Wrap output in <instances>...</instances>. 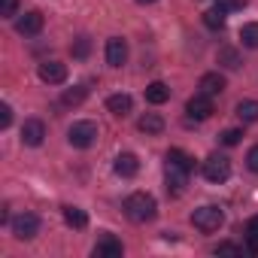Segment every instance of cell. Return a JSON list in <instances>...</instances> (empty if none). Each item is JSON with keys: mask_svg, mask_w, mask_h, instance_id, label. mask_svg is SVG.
<instances>
[{"mask_svg": "<svg viewBox=\"0 0 258 258\" xmlns=\"http://www.w3.org/2000/svg\"><path fill=\"white\" fill-rule=\"evenodd\" d=\"M213 252H216V255H237V258H240V255H243V246H237V243H219Z\"/></svg>", "mask_w": 258, "mask_h": 258, "instance_id": "83f0119b", "label": "cell"}, {"mask_svg": "<svg viewBox=\"0 0 258 258\" xmlns=\"http://www.w3.org/2000/svg\"><path fill=\"white\" fill-rule=\"evenodd\" d=\"M146 100H149L152 106H161V103L170 100V88H167L164 82H149V85H146Z\"/></svg>", "mask_w": 258, "mask_h": 258, "instance_id": "2e32d148", "label": "cell"}, {"mask_svg": "<svg viewBox=\"0 0 258 258\" xmlns=\"http://www.w3.org/2000/svg\"><path fill=\"white\" fill-rule=\"evenodd\" d=\"M222 222H225V213H222L219 207H213V204H207V207H198V210L191 213V225H195L198 231H204V234H213V231H219V228H222Z\"/></svg>", "mask_w": 258, "mask_h": 258, "instance_id": "7a4b0ae2", "label": "cell"}, {"mask_svg": "<svg viewBox=\"0 0 258 258\" xmlns=\"http://www.w3.org/2000/svg\"><path fill=\"white\" fill-rule=\"evenodd\" d=\"M225 16H228L225 10L213 7V10H207V13H204V25H207L210 31H222V28H225Z\"/></svg>", "mask_w": 258, "mask_h": 258, "instance_id": "d6986e66", "label": "cell"}, {"mask_svg": "<svg viewBox=\"0 0 258 258\" xmlns=\"http://www.w3.org/2000/svg\"><path fill=\"white\" fill-rule=\"evenodd\" d=\"M121 255V240H115L112 234H103L94 243V258H118Z\"/></svg>", "mask_w": 258, "mask_h": 258, "instance_id": "7c38bea8", "label": "cell"}, {"mask_svg": "<svg viewBox=\"0 0 258 258\" xmlns=\"http://www.w3.org/2000/svg\"><path fill=\"white\" fill-rule=\"evenodd\" d=\"M246 240H249V252L258 255V216H252L246 222Z\"/></svg>", "mask_w": 258, "mask_h": 258, "instance_id": "603a6c76", "label": "cell"}, {"mask_svg": "<svg viewBox=\"0 0 258 258\" xmlns=\"http://www.w3.org/2000/svg\"><path fill=\"white\" fill-rule=\"evenodd\" d=\"M185 112H188V118H195V121H204V118H210L213 115V97L210 94H195V97H188V103H185Z\"/></svg>", "mask_w": 258, "mask_h": 258, "instance_id": "8992f818", "label": "cell"}, {"mask_svg": "<svg viewBox=\"0 0 258 258\" xmlns=\"http://www.w3.org/2000/svg\"><path fill=\"white\" fill-rule=\"evenodd\" d=\"M10 225H13V234H16L19 240H34V237L40 234V219H37L34 213H19Z\"/></svg>", "mask_w": 258, "mask_h": 258, "instance_id": "5b68a950", "label": "cell"}, {"mask_svg": "<svg viewBox=\"0 0 258 258\" xmlns=\"http://www.w3.org/2000/svg\"><path fill=\"white\" fill-rule=\"evenodd\" d=\"M85 97H88V88H85V85H73V88H67V91H64V97H61V100H64L67 106H79Z\"/></svg>", "mask_w": 258, "mask_h": 258, "instance_id": "7402d4cb", "label": "cell"}, {"mask_svg": "<svg viewBox=\"0 0 258 258\" xmlns=\"http://www.w3.org/2000/svg\"><path fill=\"white\" fill-rule=\"evenodd\" d=\"M219 140H222L225 146H237V143L243 140V131H240V127H228V131L219 134Z\"/></svg>", "mask_w": 258, "mask_h": 258, "instance_id": "484cf974", "label": "cell"}, {"mask_svg": "<svg viewBox=\"0 0 258 258\" xmlns=\"http://www.w3.org/2000/svg\"><path fill=\"white\" fill-rule=\"evenodd\" d=\"M137 127H140L143 134H161V131H164V118H161L158 112H146V115H140Z\"/></svg>", "mask_w": 258, "mask_h": 258, "instance_id": "e0dca14e", "label": "cell"}, {"mask_svg": "<svg viewBox=\"0 0 258 258\" xmlns=\"http://www.w3.org/2000/svg\"><path fill=\"white\" fill-rule=\"evenodd\" d=\"M137 4H155V0H137Z\"/></svg>", "mask_w": 258, "mask_h": 258, "instance_id": "d6a6232c", "label": "cell"}, {"mask_svg": "<svg viewBox=\"0 0 258 258\" xmlns=\"http://www.w3.org/2000/svg\"><path fill=\"white\" fill-rule=\"evenodd\" d=\"M10 124H13V106L0 103V127H10Z\"/></svg>", "mask_w": 258, "mask_h": 258, "instance_id": "4dcf8cb0", "label": "cell"}, {"mask_svg": "<svg viewBox=\"0 0 258 258\" xmlns=\"http://www.w3.org/2000/svg\"><path fill=\"white\" fill-rule=\"evenodd\" d=\"M246 167H249L252 173H258V146H252V149L246 152Z\"/></svg>", "mask_w": 258, "mask_h": 258, "instance_id": "1f68e13d", "label": "cell"}, {"mask_svg": "<svg viewBox=\"0 0 258 258\" xmlns=\"http://www.w3.org/2000/svg\"><path fill=\"white\" fill-rule=\"evenodd\" d=\"M231 176V161L225 155H210L204 161V179L207 182H225Z\"/></svg>", "mask_w": 258, "mask_h": 258, "instance_id": "277c9868", "label": "cell"}, {"mask_svg": "<svg viewBox=\"0 0 258 258\" xmlns=\"http://www.w3.org/2000/svg\"><path fill=\"white\" fill-rule=\"evenodd\" d=\"M67 140H70L73 149H88V146H94V140H97V124H94V121H73L70 131H67Z\"/></svg>", "mask_w": 258, "mask_h": 258, "instance_id": "3957f363", "label": "cell"}, {"mask_svg": "<svg viewBox=\"0 0 258 258\" xmlns=\"http://www.w3.org/2000/svg\"><path fill=\"white\" fill-rule=\"evenodd\" d=\"M88 52H91V40L88 37H79L73 43V58H88Z\"/></svg>", "mask_w": 258, "mask_h": 258, "instance_id": "4316f807", "label": "cell"}, {"mask_svg": "<svg viewBox=\"0 0 258 258\" xmlns=\"http://www.w3.org/2000/svg\"><path fill=\"white\" fill-rule=\"evenodd\" d=\"M167 161H170V164H179V167H185V170H191V167H195L191 155H185L182 149H170V152H167Z\"/></svg>", "mask_w": 258, "mask_h": 258, "instance_id": "d4e9b609", "label": "cell"}, {"mask_svg": "<svg viewBox=\"0 0 258 258\" xmlns=\"http://www.w3.org/2000/svg\"><path fill=\"white\" fill-rule=\"evenodd\" d=\"M106 109H109L112 115L124 118L127 112L134 109V100H131V94H109V97H106Z\"/></svg>", "mask_w": 258, "mask_h": 258, "instance_id": "5bb4252c", "label": "cell"}, {"mask_svg": "<svg viewBox=\"0 0 258 258\" xmlns=\"http://www.w3.org/2000/svg\"><path fill=\"white\" fill-rule=\"evenodd\" d=\"M43 140H46V124L40 118H28L22 124V143L34 149V146H43Z\"/></svg>", "mask_w": 258, "mask_h": 258, "instance_id": "52a82bcc", "label": "cell"}, {"mask_svg": "<svg viewBox=\"0 0 258 258\" xmlns=\"http://www.w3.org/2000/svg\"><path fill=\"white\" fill-rule=\"evenodd\" d=\"M115 173L118 176H137V170H140V161H137V155L134 152H121V155H115Z\"/></svg>", "mask_w": 258, "mask_h": 258, "instance_id": "4fadbf2b", "label": "cell"}, {"mask_svg": "<svg viewBox=\"0 0 258 258\" xmlns=\"http://www.w3.org/2000/svg\"><path fill=\"white\" fill-rule=\"evenodd\" d=\"M37 73H40L43 82H49V85H61V82L67 79V64H61V61H43Z\"/></svg>", "mask_w": 258, "mask_h": 258, "instance_id": "30bf717a", "label": "cell"}, {"mask_svg": "<svg viewBox=\"0 0 258 258\" xmlns=\"http://www.w3.org/2000/svg\"><path fill=\"white\" fill-rule=\"evenodd\" d=\"M219 64H225L228 70H237V67H240V55L225 46V49H219Z\"/></svg>", "mask_w": 258, "mask_h": 258, "instance_id": "cb8c5ba5", "label": "cell"}, {"mask_svg": "<svg viewBox=\"0 0 258 258\" xmlns=\"http://www.w3.org/2000/svg\"><path fill=\"white\" fill-rule=\"evenodd\" d=\"M225 76L222 73H204L201 76V82H198V88L204 91V94H210V97H216V94H222L225 91Z\"/></svg>", "mask_w": 258, "mask_h": 258, "instance_id": "9a60e30c", "label": "cell"}, {"mask_svg": "<svg viewBox=\"0 0 258 258\" xmlns=\"http://www.w3.org/2000/svg\"><path fill=\"white\" fill-rule=\"evenodd\" d=\"M106 64L109 67H124L127 64V43L121 37L106 40Z\"/></svg>", "mask_w": 258, "mask_h": 258, "instance_id": "9c48e42d", "label": "cell"}, {"mask_svg": "<svg viewBox=\"0 0 258 258\" xmlns=\"http://www.w3.org/2000/svg\"><path fill=\"white\" fill-rule=\"evenodd\" d=\"M188 173H191V170H185V167H179V164H170V161H167V191L179 195V191L188 185Z\"/></svg>", "mask_w": 258, "mask_h": 258, "instance_id": "8fae6325", "label": "cell"}, {"mask_svg": "<svg viewBox=\"0 0 258 258\" xmlns=\"http://www.w3.org/2000/svg\"><path fill=\"white\" fill-rule=\"evenodd\" d=\"M43 25H46L43 13H40V10H31V13H25V16L16 22V31H19L22 37H37V34L43 31Z\"/></svg>", "mask_w": 258, "mask_h": 258, "instance_id": "ba28073f", "label": "cell"}, {"mask_svg": "<svg viewBox=\"0 0 258 258\" xmlns=\"http://www.w3.org/2000/svg\"><path fill=\"white\" fill-rule=\"evenodd\" d=\"M216 7L225 10V13H237V10L246 7V0H216Z\"/></svg>", "mask_w": 258, "mask_h": 258, "instance_id": "f546056e", "label": "cell"}, {"mask_svg": "<svg viewBox=\"0 0 258 258\" xmlns=\"http://www.w3.org/2000/svg\"><path fill=\"white\" fill-rule=\"evenodd\" d=\"M240 40L246 49H258V22H249L240 28Z\"/></svg>", "mask_w": 258, "mask_h": 258, "instance_id": "44dd1931", "label": "cell"}, {"mask_svg": "<svg viewBox=\"0 0 258 258\" xmlns=\"http://www.w3.org/2000/svg\"><path fill=\"white\" fill-rule=\"evenodd\" d=\"M64 222L70 225V228H76V231H82L85 225H88V216L79 210V207H64Z\"/></svg>", "mask_w": 258, "mask_h": 258, "instance_id": "ac0fdd59", "label": "cell"}, {"mask_svg": "<svg viewBox=\"0 0 258 258\" xmlns=\"http://www.w3.org/2000/svg\"><path fill=\"white\" fill-rule=\"evenodd\" d=\"M19 13V0H0V16L4 19H13Z\"/></svg>", "mask_w": 258, "mask_h": 258, "instance_id": "f1b7e54d", "label": "cell"}, {"mask_svg": "<svg viewBox=\"0 0 258 258\" xmlns=\"http://www.w3.org/2000/svg\"><path fill=\"white\" fill-rule=\"evenodd\" d=\"M237 118L240 121H258V100H240L237 103Z\"/></svg>", "mask_w": 258, "mask_h": 258, "instance_id": "ffe728a7", "label": "cell"}, {"mask_svg": "<svg viewBox=\"0 0 258 258\" xmlns=\"http://www.w3.org/2000/svg\"><path fill=\"white\" fill-rule=\"evenodd\" d=\"M155 213H158V204H155V198L146 195V191H134V195L124 198V216L131 219V222H137V225L152 222Z\"/></svg>", "mask_w": 258, "mask_h": 258, "instance_id": "6da1fadb", "label": "cell"}]
</instances>
